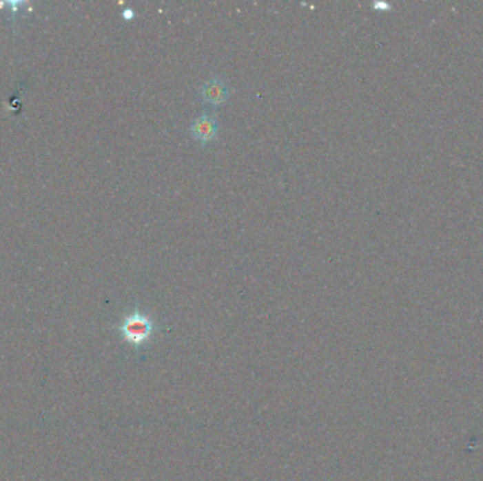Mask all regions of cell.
<instances>
[{"instance_id": "6da1fadb", "label": "cell", "mask_w": 483, "mask_h": 481, "mask_svg": "<svg viewBox=\"0 0 483 481\" xmlns=\"http://www.w3.org/2000/svg\"><path fill=\"white\" fill-rule=\"evenodd\" d=\"M156 322L152 319L150 315L145 314L143 310L140 309H134L133 312L127 314L123 318V321L118 326V330L129 345L138 349L150 342L153 333L156 332Z\"/></svg>"}, {"instance_id": "277c9868", "label": "cell", "mask_w": 483, "mask_h": 481, "mask_svg": "<svg viewBox=\"0 0 483 481\" xmlns=\"http://www.w3.org/2000/svg\"><path fill=\"white\" fill-rule=\"evenodd\" d=\"M122 16H123V19H125V20L130 21V20L134 17V10H133L132 8L125 9V10H123V13H122Z\"/></svg>"}, {"instance_id": "3957f363", "label": "cell", "mask_w": 483, "mask_h": 481, "mask_svg": "<svg viewBox=\"0 0 483 481\" xmlns=\"http://www.w3.org/2000/svg\"><path fill=\"white\" fill-rule=\"evenodd\" d=\"M200 96L205 105L220 106L226 103V100H228L231 96L229 83L222 76L209 78L200 88Z\"/></svg>"}, {"instance_id": "7a4b0ae2", "label": "cell", "mask_w": 483, "mask_h": 481, "mask_svg": "<svg viewBox=\"0 0 483 481\" xmlns=\"http://www.w3.org/2000/svg\"><path fill=\"white\" fill-rule=\"evenodd\" d=\"M219 130L220 127L215 113H203L189 126L192 138L204 147L218 138Z\"/></svg>"}]
</instances>
